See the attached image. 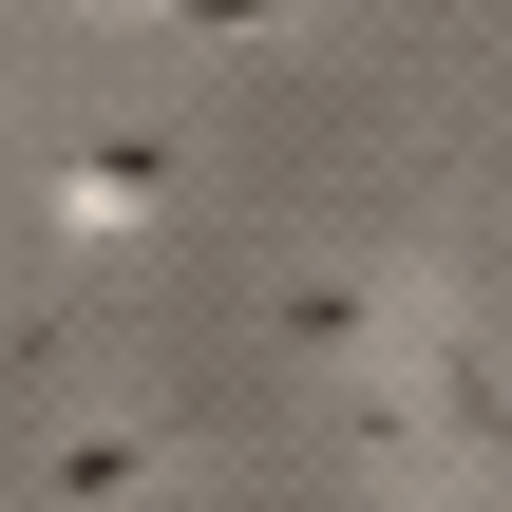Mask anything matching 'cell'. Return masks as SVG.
<instances>
[{
    "instance_id": "obj_5",
    "label": "cell",
    "mask_w": 512,
    "mask_h": 512,
    "mask_svg": "<svg viewBox=\"0 0 512 512\" xmlns=\"http://www.w3.org/2000/svg\"><path fill=\"white\" fill-rule=\"evenodd\" d=\"M380 512H456V494H380Z\"/></svg>"
},
{
    "instance_id": "obj_1",
    "label": "cell",
    "mask_w": 512,
    "mask_h": 512,
    "mask_svg": "<svg viewBox=\"0 0 512 512\" xmlns=\"http://www.w3.org/2000/svg\"><path fill=\"white\" fill-rule=\"evenodd\" d=\"M171 209V133H95L76 171H57V247H95V228H152Z\"/></svg>"
},
{
    "instance_id": "obj_2",
    "label": "cell",
    "mask_w": 512,
    "mask_h": 512,
    "mask_svg": "<svg viewBox=\"0 0 512 512\" xmlns=\"http://www.w3.org/2000/svg\"><path fill=\"white\" fill-rule=\"evenodd\" d=\"M152 475H171V418H95V437H57V456H38V494H57V512L152 494Z\"/></svg>"
},
{
    "instance_id": "obj_3",
    "label": "cell",
    "mask_w": 512,
    "mask_h": 512,
    "mask_svg": "<svg viewBox=\"0 0 512 512\" xmlns=\"http://www.w3.org/2000/svg\"><path fill=\"white\" fill-rule=\"evenodd\" d=\"M285 342H304V361H361V342H380V285H304Z\"/></svg>"
},
{
    "instance_id": "obj_4",
    "label": "cell",
    "mask_w": 512,
    "mask_h": 512,
    "mask_svg": "<svg viewBox=\"0 0 512 512\" xmlns=\"http://www.w3.org/2000/svg\"><path fill=\"white\" fill-rule=\"evenodd\" d=\"M190 19H209V38H247V19H285V0H190Z\"/></svg>"
}]
</instances>
